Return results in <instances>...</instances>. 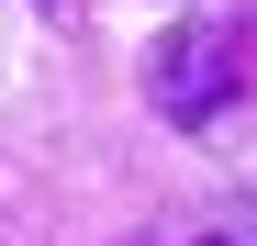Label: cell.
Segmentation results:
<instances>
[{
  "label": "cell",
  "mask_w": 257,
  "mask_h": 246,
  "mask_svg": "<svg viewBox=\"0 0 257 246\" xmlns=\"http://www.w3.org/2000/svg\"><path fill=\"white\" fill-rule=\"evenodd\" d=\"M190 246H257V190H246V201H235V213H212V224H201V235H190Z\"/></svg>",
  "instance_id": "obj_2"
},
{
  "label": "cell",
  "mask_w": 257,
  "mask_h": 246,
  "mask_svg": "<svg viewBox=\"0 0 257 246\" xmlns=\"http://www.w3.org/2000/svg\"><path fill=\"white\" fill-rule=\"evenodd\" d=\"M235 101H246V45H235V34L190 23V34H168V45H157V112H168V123H190V135H201V123L235 112Z\"/></svg>",
  "instance_id": "obj_1"
}]
</instances>
